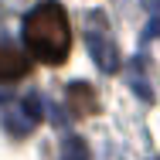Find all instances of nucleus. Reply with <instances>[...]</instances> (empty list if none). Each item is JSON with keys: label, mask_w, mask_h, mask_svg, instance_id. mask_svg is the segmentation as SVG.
<instances>
[{"label": "nucleus", "mask_w": 160, "mask_h": 160, "mask_svg": "<svg viewBox=\"0 0 160 160\" xmlns=\"http://www.w3.org/2000/svg\"><path fill=\"white\" fill-rule=\"evenodd\" d=\"M68 106H72L75 116L96 112V109H99V99H96V92H92V85H89V82H72V85H68Z\"/></svg>", "instance_id": "obj_5"}, {"label": "nucleus", "mask_w": 160, "mask_h": 160, "mask_svg": "<svg viewBox=\"0 0 160 160\" xmlns=\"http://www.w3.org/2000/svg\"><path fill=\"white\" fill-rule=\"evenodd\" d=\"M28 55L10 48V44H0V82H17L28 75Z\"/></svg>", "instance_id": "obj_4"}, {"label": "nucleus", "mask_w": 160, "mask_h": 160, "mask_svg": "<svg viewBox=\"0 0 160 160\" xmlns=\"http://www.w3.org/2000/svg\"><path fill=\"white\" fill-rule=\"evenodd\" d=\"M62 160H89V150L78 136H68L62 143Z\"/></svg>", "instance_id": "obj_6"}, {"label": "nucleus", "mask_w": 160, "mask_h": 160, "mask_svg": "<svg viewBox=\"0 0 160 160\" xmlns=\"http://www.w3.org/2000/svg\"><path fill=\"white\" fill-rule=\"evenodd\" d=\"M38 119H41V99L38 96L21 99L17 109L3 112V126H7V133H14V136H28V133L38 126Z\"/></svg>", "instance_id": "obj_3"}, {"label": "nucleus", "mask_w": 160, "mask_h": 160, "mask_svg": "<svg viewBox=\"0 0 160 160\" xmlns=\"http://www.w3.org/2000/svg\"><path fill=\"white\" fill-rule=\"evenodd\" d=\"M24 44L38 62L44 65H62L72 51V28L68 14L58 0H41L34 10L24 17Z\"/></svg>", "instance_id": "obj_1"}, {"label": "nucleus", "mask_w": 160, "mask_h": 160, "mask_svg": "<svg viewBox=\"0 0 160 160\" xmlns=\"http://www.w3.org/2000/svg\"><path fill=\"white\" fill-rule=\"evenodd\" d=\"M140 3H143L150 14H160V0H140Z\"/></svg>", "instance_id": "obj_7"}, {"label": "nucleus", "mask_w": 160, "mask_h": 160, "mask_svg": "<svg viewBox=\"0 0 160 160\" xmlns=\"http://www.w3.org/2000/svg\"><path fill=\"white\" fill-rule=\"evenodd\" d=\"M153 34H160V17L150 24V28H147V34H143V38H153Z\"/></svg>", "instance_id": "obj_8"}, {"label": "nucleus", "mask_w": 160, "mask_h": 160, "mask_svg": "<svg viewBox=\"0 0 160 160\" xmlns=\"http://www.w3.org/2000/svg\"><path fill=\"white\" fill-rule=\"evenodd\" d=\"M85 44H89V55H92V62H96L102 72H109V75H112V72L119 68V51H116V44H112V38H109V28H106L102 14H89Z\"/></svg>", "instance_id": "obj_2"}]
</instances>
